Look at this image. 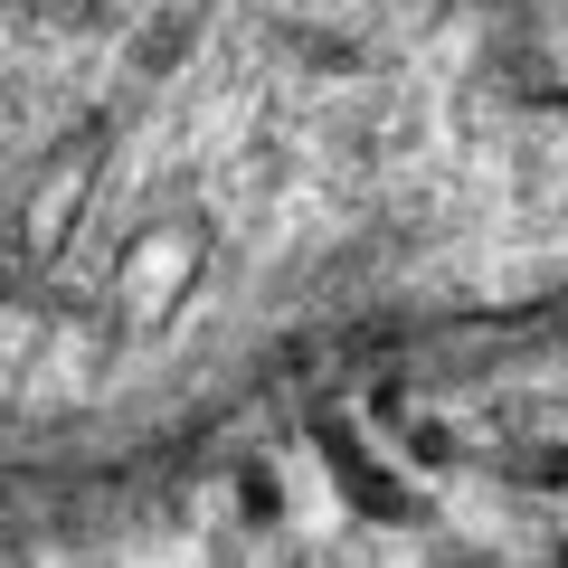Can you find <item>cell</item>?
<instances>
[{
  "label": "cell",
  "instance_id": "obj_1",
  "mask_svg": "<svg viewBox=\"0 0 568 568\" xmlns=\"http://www.w3.org/2000/svg\"><path fill=\"white\" fill-rule=\"evenodd\" d=\"M323 455H332V465H342L351 503H361L369 521H407V493H398V484H379V474H369V455L351 446V426H323Z\"/></svg>",
  "mask_w": 568,
  "mask_h": 568
},
{
  "label": "cell",
  "instance_id": "obj_2",
  "mask_svg": "<svg viewBox=\"0 0 568 568\" xmlns=\"http://www.w3.org/2000/svg\"><path fill=\"white\" fill-rule=\"evenodd\" d=\"M237 493H246V521H275V484H265V474H246Z\"/></svg>",
  "mask_w": 568,
  "mask_h": 568
},
{
  "label": "cell",
  "instance_id": "obj_3",
  "mask_svg": "<svg viewBox=\"0 0 568 568\" xmlns=\"http://www.w3.org/2000/svg\"><path fill=\"white\" fill-rule=\"evenodd\" d=\"M559 568H568V559H559Z\"/></svg>",
  "mask_w": 568,
  "mask_h": 568
}]
</instances>
